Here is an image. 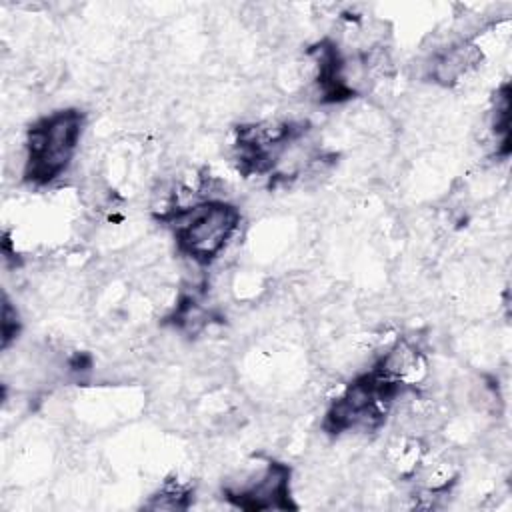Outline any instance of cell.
Here are the masks:
<instances>
[{
	"label": "cell",
	"instance_id": "6da1fadb",
	"mask_svg": "<svg viewBox=\"0 0 512 512\" xmlns=\"http://www.w3.org/2000/svg\"><path fill=\"white\" fill-rule=\"evenodd\" d=\"M86 116L78 108H62L38 118L26 132L22 176L28 184L50 186L72 168L80 148Z\"/></svg>",
	"mask_w": 512,
	"mask_h": 512
},
{
	"label": "cell",
	"instance_id": "7a4b0ae2",
	"mask_svg": "<svg viewBox=\"0 0 512 512\" xmlns=\"http://www.w3.org/2000/svg\"><path fill=\"white\" fill-rule=\"evenodd\" d=\"M176 240L178 252L198 268L210 266L232 244L240 230V208L228 200H202L162 218Z\"/></svg>",
	"mask_w": 512,
	"mask_h": 512
},
{
	"label": "cell",
	"instance_id": "3957f363",
	"mask_svg": "<svg viewBox=\"0 0 512 512\" xmlns=\"http://www.w3.org/2000/svg\"><path fill=\"white\" fill-rule=\"evenodd\" d=\"M292 470L284 462L260 460L242 468L224 484V496L242 510H294L290 492Z\"/></svg>",
	"mask_w": 512,
	"mask_h": 512
},
{
	"label": "cell",
	"instance_id": "277c9868",
	"mask_svg": "<svg viewBox=\"0 0 512 512\" xmlns=\"http://www.w3.org/2000/svg\"><path fill=\"white\" fill-rule=\"evenodd\" d=\"M372 368L402 390H420L430 374L426 354L410 338L392 340L374 360Z\"/></svg>",
	"mask_w": 512,
	"mask_h": 512
},
{
	"label": "cell",
	"instance_id": "5b68a950",
	"mask_svg": "<svg viewBox=\"0 0 512 512\" xmlns=\"http://www.w3.org/2000/svg\"><path fill=\"white\" fill-rule=\"evenodd\" d=\"M480 62V46L472 38L460 36L448 44H442L440 48H434L424 64V72L434 84L450 88L470 76Z\"/></svg>",
	"mask_w": 512,
	"mask_h": 512
},
{
	"label": "cell",
	"instance_id": "8992f818",
	"mask_svg": "<svg viewBox=\"0 0 512 512\" xmlns=\"http://www.w3.org/2000/svg\"><path fill=\"white\" fill-rule=\"evenodd\" d=\"M194 488L188 482L182 480H166L144 504L146 510H186L192 502Z\"/></svg>",
	"mask_w": 512,
	"mask_h": 512
},
{
	"label": "cell",
	"instance_id": "52a82bcc",
	"mask_svg": "<svg viewBox=\"0 0 512 512\" xmlns=\"http://www.w3.org/2000/svg\"><path fill=\"white\" fill-rule=\"evenodd\" d=\"M22 328L20 316L16 306H12L10 298L4 294L2 298V350H8V346L18 338Z\"/></svg>",
	"mask_w": 512,
	"mask_h": 512
}]
</instances>
